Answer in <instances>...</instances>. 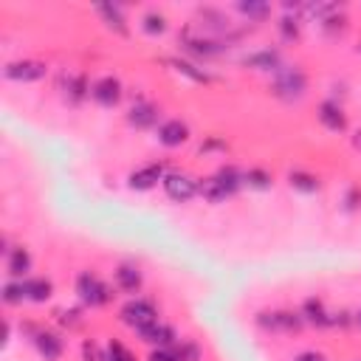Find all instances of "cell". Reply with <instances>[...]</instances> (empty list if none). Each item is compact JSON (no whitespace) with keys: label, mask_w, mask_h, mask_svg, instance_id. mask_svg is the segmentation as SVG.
<instances>
[{"label":"cell","mask_w":361,"mask_h":361,"mask_svg":"<svg viewBox=\"0 0 361 361\" xmlns=\"http://www.w3.org/2000/svg\"><path fill=\"white\" fill-rule=\"evenodd\" d=\"M279 31H282V37H285V40H294V37L300 34V26H297V20H291V17H282Z\"/></svg>","instance_id":"obj_28"},{"label":"cell","mask_w":361,"mask_h":361,"mask_svg":"<svg viewBox=\"0 0 361 361\" xmlns=\"http://www.w3.org/2000/svg\"><path fill=\"white\" fill-rule=\"evenodd\" d=\"M240 184H243V175H240L237 170L226 167V170H221L218 175L206 178V181L198 186V192H200L209 203H221V200H226L229 195H235Z\"/></svg>","instance_id":"obj_1"},{"label":"cell","mask_w":361,"mask_h":361,"mask_svg":"<svg viewBox=\"0 0 361 361\" xmlns=\"http://www.w3.org/2000/svg\"><path fill=\"white\" fill-rule=\"evenodd\" d=\"M156 119H159V110H156L153 105H147V102L133 105V108H130V113H127V121H130L133 127H138V130L153 127V124H156Z\"/></svg>","instance_id":"obj_13"},{"label":"cell","mask_w":361,"mask_h":361,"mask_svg":"<svg viewBox=\"0 0 361 361\" xmlns=\"http://www.w3.org/2000/svg\"><path fill=\"white\" fill-rule=\"evenodd\" d=\"M116 285L121 291H138L141 288V271L135 265H119L116 268Z\"/></svg>","instance_id":"obj_17"},{"label":"cell","mask_w":361,"mask_h":361,"mask_svg":"<svg viewBox=\"0 0 361 361\" xmlns=\"http://www.w3.org/2000/svg\"><path fill=\"white\" fill-rule=\"evenodd\" d=\"M23 288H26V300H31V302H45V300H51V294H54L51 279H43V277H37V279H23Z\"/></svg>","instance_id":"obj_14"},{"label":"cell","mask_w":361,"mask_h":361,"mask_svg":"<svg viewBox=\"0 0 361 361\" xmlns=\"http://www.w3.org/2000/svg\"><path fill=\"white\" fill-rule=\"evenodd\" d=\"M186 138H189V127L181 119H170L159 127V141L164 147H181V144H186Z\"/></svg>","instance_id":"obj_10"},{"label":"cell","mask_w":361,"mask_h":361,"mask_svg":"<svg viewBox=\"0 0 361 361\" xmlns=\"http://www.w3.org/2000/svg\"><path fill=\"white\" fill-rule=\"evenodd\" d=\"M302 316H305V322H311V325H316V327H330V325H339V319H336V314H327L325 311V305H322V300H305V305H302Z\"/></svg>","instance_id":"obj_11"},{"label":"cell","mask_w":361,"mask_h":361,"mask_svg":"<svg viewBox=\"0 0 361 361\" xmlns=\"http://www.w3.org/2000/svg\"><path fill=\"white\" fill-rule=\"evenodd\" d=\"M164 184V192L172 198V200H178V203H186V200H192L195 195H198V181L192 178V175H186V172H167V178L161 181Z\"/></svg>","instance_id":"obj_4"},{"label":"cell","mask_w":361,"mask_h":361,"mask_svg":"<svg viewBox=\"0 0 361 361\" xmlns=\"http://www.w3.org/2000/svg\"><path fill=\"white\" fill-rule=\"evenodd\" d=\"M77 294L85 305L91 308H99V305H108L110 302V288L96 277V274H82L77 279Z\"/></svg>","instance_id":"obj_3"},{"label":"cell","mask_w":361,"mask_h":361,"mask_svg":"<svg viewBox=\"0 0 361 361\" xmlns=\"http://www.w3.org/2000/svg\"><path fill=\"white\" fill-rule=\"evenodd\" d=\"M141 333V339L144 341H150V344H159V347H167V344H172L175 341V330L170 327V325H150V327H144V330H138Z\"/></svg>","instance_id":"obj_15"},{"label":"cell","mask_w":361,"mask_h":361,"mask_svg":"<svg viewBox=\"0 0 361 361\" xmlns=\"http://www.w3.org/2000/svg\"><path fill=\"white\" fill-rule=\"evenodd\" d=\"M243 181H246L249 186H254V189H268V186H271V175H268L265 170H249V172L243 175Z\"/></svg>","instance_id":"obj_24"},{"label":"cell","mask_w":361,"mask_h":361,"mask_svg":"<svg viewBox=\"0 0 361 361\" xmlns=\"http://www.w3.org/2000/svg\"><path fill=\"white\" fill-rule=\"evenodd\" d=\"M82 358H85V361H105V358L99 355V347H96L94 341H85V344H82Z\"/></svg>","instance_id":"obj_30"},{"label":"cell","mask_w":361,"mask_h":361,"mask_svg":"<svg viewBox=\"0 0 361 361\" xmlns=\"http://www.w3.org/2000/svg\"><path fill=\"white\" fill-rule=\"evenodd\" d=\"M105 361H133V355H130V350H127L121 341H110Z\"/></svg>","instance_id":"obj_26"},{"label":"cell","mask_w":361,"mask_h":361,"mask_svg":"<svg viewBox=\"0 0 361 361\" xmlns=\"http://www.w3.org/2000/svg\"><path fill=\"white\" fill-rule=\"evenodd\" d=\"M353 147H355V150H361V130L353 135Z\"/></svg>","instance_id":"obj_35"},{"label":"cell","mask_w":361,"mask_h":361,"mask_svg":"<svg viewBox=\"0 0 361 361\" xmlns=\"http://www.w3.org/2000/svg\"><path fill=\"white\" fill-rule=\"evenodd\" d=\"M274 94L282 96V99H300L305 94V74L297 71V68L282 71V74L277 77V82H274Z\"/></svg>","instance_id":"obj_6"},{"label":"cell","mask_w":361,"mask_h":361,"mask_svg":"<svg viewBox=\"0 0 361 361\" xmlns=\"http://www.w3.org/2000/svg\"><path fill=\"white\" fill-rule=\"evenodd\" d=\"M150 361H178V355H175L172 350H167V347H161V350H156V353H150Z\"/></svg>","instance_id":"obj_32"},{"label":"cell","mask_w":361,"mask_h":361,"mask_svg":"<svg viewBox=\"0 0 361 361\" xmlns=\"http://www.w3.org/2000/svg\"><path fill=\"white\" fill-rule=\"evenodd\" d=\"M246 65H251V68H260V71H274V68L279 65V57H277L274 51H260V54H251V57H246Z\"/></svg>","instance_id":"obj_19"},{"label":"cell","mask_w":361,"mask_h":361,"mask_svg":"<svg viewBox=\"0 0 361 361\" xmlns=\"http://www.w3.org/2000/svg\"><path fill=\"white\" fill-rule=\"evenodd\" d=\"M355 325H358V327H361V311H358V314H355Z\"/></svg>","instance_id":"obj_36"},{"label":"cell","mask_w":361,"mask_h":361,"mask_svg":"<svg viewBox=\"0 0 361 361\" xmlns=\"http://www.w3.org/2000/svg\"><path fill=\"white\" fill-rule=\"evenodd\" d=\"M257 325L265 330H282V333H300L305 319L288 311H277V314H257Z\"/></svg>","instance_id":"obj_5"},{"label":"cell","mask_w":361,"mask_h":361,"mask_svg":"<svg viewBox=\"0 0 361 361\" xmlns=\"http://www.w3.org/2000/svg\"><path fill=\"white\" fill-rule=\"evenodd\" d=\"M144 31H147V34H164V31H167V20H164V15L150 12L147 17H144Z\"/></svg>","instance_id":"obj_25"},{"label":"cell","mask_w":361,"mask_h":361,"mask_svg":"<svg viewBox=\"0 0 361 361\" xmlns=\"http://www.w3.org/2000/svg\"><path fill=\"white\" fill-rule=\"evenodd\" d=\"M170 65L178 71V74L189 77L192 82H209V74H203V71H198L192 62H184V59H170Z\"/></svg>","instance_id":"obj_22"},{"label":"cell","mask_w":361,"mask_h":361,"mask_svg":"<svg viewBox=\"0 0 361 361\" xmlns=\"http://www.w3.org/2000/svg\"><path fill=\"white\" fill-rule=\"evenodd\" d=\"M91 96H94L102 108H113V105H119V99H121V82H119L116 77H102V80L94 82Z\"/></svg>","instance_id":"obj_8"},{"label":"cell","mask_w":361,"mask_h":361,"mask_svg":"<svg viewBox=\"0 0 361 361\" xmlns=\"http://www.w3.org/2000/svg\"><path fill=\"white\" fill-rule=\"evenodd\" d=\"M167 178V172H164V167L161 164H150V167H141V170H135V172H130V178H127V184H130V189H153L159 181H164Z\"/></svg>","instance_id":"obj_9"},{"label":"cell","mask_w":361,"mask_h":361,"mask_svg":"<svg viewBox=\"0 0 361 361\" xmlns=\"http://www.w3.org/2000/svg\"><path fill=\"white\" fill-rule=\"evenodd\" d=\"M34 344H37V350H40V355L45 361H57L62 355V341L54 333H37L34 336Z\"/></svg>","instance_id":"obj_16"},{"label":"cell","mask_w":361,"mask_h":361,"mask_svg":"<svg viewBox=\"0 0 361 361\" xmlns=\"http://www.w3.org/2000/svg\"><path fill=\"white\" fill-rule=\"evenodd\" d=\"M175 355H178V361H198L200 358V350L192 341H181V347L175 350Z\"/></svg>","instance_id":"obj_27"},{"label":"cell","mask_w":361,"mask_h":361,"mask_svg":"<svg viewBox=\"0 0 361 361\" xmlns=\"http://www.w3.org/2000/svg\"><path fill=\"white\" fill-rule=\"evenodd\" d=\"M291 186L300 189V192H305V195H311V192L319 189V178L311 175V172H291Z\"/></svg>","instance_id":"obj_21"},{"label":"cell","mask_w":361,"mask_h":361,"mask_svg":"<svg viewBox=\"0 0 361 361\" xmlns=\"http://www.w3.org/2000/svg\"><path fill=\"white\" fill-rule=\"evenodd\" d=\"M358 51H361V45H358Z\"/></svg>","instance_id":"obj_37"},{"label":"cell","mask_w":361,"mask_h":361,"mask_svg":"<svg viewBox=\"0 0 361 361\" xmlns=\"http://www.w3.org/2000/svg\"><path fill=\"white\" fill-rule=\"evenodd\" d=\"M319 121L330 130V133H341V130H347V116L341 113V108L339 105H333V102H322V108H319Z\"/></svg>","instance_id":"obj_12"},{"label":"cell","mask_w":361,"mask_h":361,"mask_svg":"<svg viewBox=\"0 0 361 361\" xmlns=\"http://www.w3.org/2000/svg\"><path fill=\"white\" fill-rule=\"evenodd\" d=\"M23 300H26L23 282H9V285L3 288V302H6V305H17V302H23Z\"/></svg>","instance_id":"obj_23"},{"label":"cell","mask_w":361,"mask_h":361,"mask_svg":"<svg viewBox=\"0 0 361 361\" xmlns=\"http://www.w3.org/2000/svg\"><path fill=\"white\" fill-rule=\"evenodd\" d=\"M45 62H34V59H23V62H9L6 65V77L15 82H37L45 77Z\"/></svg>","instance_id":"obj_7"},{"label":"cell","mask_w":361,"mask_h":361,"mask_svg":"<svg viewBox=\"0 0 361 361\" xmlns=\"http://www.w3.org/2000/svg\"><path fill=\"white\" fill-rule=\"evenodd\" d=\"M59 322L77 327V325H80V311H62V314H59Z\"/></svg>","instance_id":"obj_33"},{"label":"cell","mask_w":361,"mask_h":361,"mask_svg":"<svg viewBox=\"0 0 361 361\" xmlns=\"http://www.w3.org/2000/svg\"><path fill=\"white\" fill-rule=\"evenodd\" d=\"M31 268V254L26 249H15L12 257H9V274L12 277H26Z\"/></svg>","instance_id":"obj_18"},{"label":"cell","mask_w":361,"mask_h":361,"mask_svg":"<svg viewBox=\"0 0 361 361\" xmlns=\"http://www.w3.org/2000/svg\"><path fill=\"white\" fill-rule=\"evenodd\" d=\"M68 91H71V96H74V99H82V96H85V80H82V77L71 80V82H68Z\"/></svg>","instance_id":"obj_31"},{"label":"cell","mask_w":361,"mask_h":361,"mask_svg":"<svg viewBox=\"0 0 361 361\" xmlns=\"http://www.w3.org/2000/svg\"><path fill=\"white\" fill-rule=\"evenodd\" d=\"M99 15L108 20V26H110V29H116L119 34H127V26H124V17H121L119 6H110V3H105V6H99Z\"/></svg>","instance_id":"obj_20"},{"label":"cell","mask_w":361,"mask_h":361,"mask_svg":"<svg viewBox=\"0 0 361 361\" xmlns=\"http://www.w3.org/2000/svg\"><path fill=\"white\" fill-rule=\"evenodd\" d=\"M294 361H327L322 353H316V350H305V353H300Z\"/></svg>","instance_id":"obj_34"},{"label":"cell","mask_w":361,"mask_h":361,"mask_svg":"<svg viewBox=\"0 0 361 361\" xmlns=\"http://www.w3.org/2000/svg\"><path fill=\"white\" fill-rule=\"evenodd\" d=\"M121 322L133 330H144L159 322V314H156V305L147 302V300H130L124 308H121Z\"/></svg>","instance_id":"obj_2"},{"label":"cell","mask_w":361,"mask_h":361,"mask_svg":"<svg viewBox=\"0 0 361 361\" xmlns=\"http://www.w3.org/2000/svg\"><path fill=\"white\" fill-rule=\"evenodd\" d=\"M240 12L251 15V17H263V15H268V6L265 3H240Z\"/></svg>","instance_id":"obj_29"}]
</instances>
